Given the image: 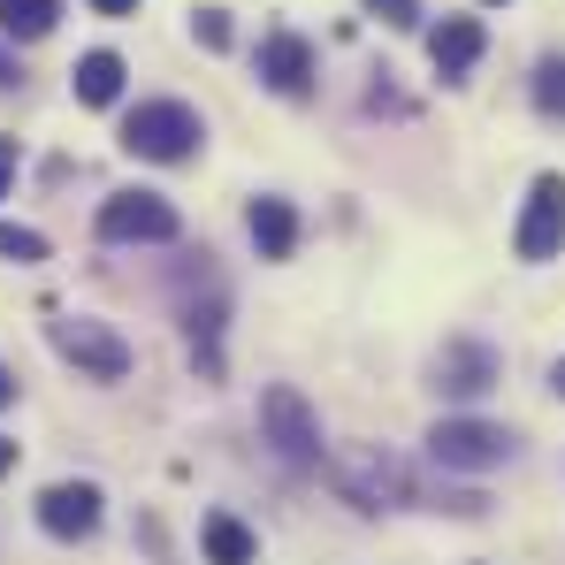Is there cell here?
Listing matches in <instances>:
<instances>
[{"label": "cell", "instance_id": "6da1fadb", "mask_svg": "<svg viewBox=\"0 0 565 565\" xmlns=\"http://www.w3.org/2000/svg\"><path fill=\"white\" fill-rule=\"evenodd\" d=\"M337 489H344L352 504H367V512L420 504V497H428V489L413 481V467H405L397 451H382V444H352V451H337Z\"/></svg>", "mask_w": 565, "mask_h": 565}, {"label": "cell", "instance_id": "7a4b0ae2", "mask_svg": "<svg viewBox=\"0 0 565 565\" xmlns=\"http://www.w3.org/2000/svg\"><path fill=\"white\" fill-rule=\"evenodd\" d=\"M199 115H191L184 99H138L130 115H122V146L138 153V161H161V169H177L199 153Z\"/></svg>", "mask_w": 565, "mask_h": 565}, {"label": "cell", "instance_id": "3957f363", "mask_svg": "<svg viewBox=\"0 0 565 565\" xmlns=\"http://www.w3.org/2000/svg\"><path fill=\"white\" fill-rule=\"evenodd\" d=\"M177 306H184L191 360H199L206 382H214V375H222V313H230V290H222V276L206 268V253L184 260V276H177Z\"/></svg>", "mask_w": 565, "mask_h": 565}, {"label": "cell", "instance_id": "277c9868", "mask_svg": "<svg viewBox=\"0 0 565 565\" xmlns=\"http://www.w3.org/2000/svg\"><path fill=\"white\" fill-rule=\"evenodd\" d=\"M260 436L276 444V459L282 467H321V420H313V405L290 390V382H268L260 390Z\"/></svg>", "mask_w": 565, "mask_h": 565}, {"label": "cell", "instance_id": "5b68a950", "mask_svg": "<svg viewBox=\"0 0 565 565\" xmlns=\"http://www.w3.org/2000/svg\"><path fill=\"white\" fill-rule=\"evenodd\" d=\"M99 245H177V206L161 199V191H115V199H99Z\"/></svg>", "mask_w": 565, "mask_h": 565}, {"label": "cell", "instance_id": "8992f818", "mask_svg": "<svg viewBox=\"0 0 565 565\" xmlns=\"http://www.w3.org/2000/svg\"><path fill=\"white\" fill-rule=\"evenodd\" d=\"M46 344H54L70 367H85L93 382H122V375H130V344H122L107 321H85V313H54V321H46Z\"/></svg>", "mask_w": 565, "mask_h": 565}, {"label": "cell", "instance_id": "52a82bcc", "mask_svg": "<svg viewBox=\"0 0 565 565\" xmlns=\"http://www.w3.org/2000/svg\"><path fill=\"white\" fill-rule=\"evenodd\" d=\"M428 459L444 473H481V467H504V459H512V436H504L497 420H436Z\"/></svg>", "mask_w": 565, "mask_h": 565}, {"label": "cell", "instance_id": "ba28073f", "mask_svg": "<svg viewBox=\"0 0 565 565\" xmlns=\"http://www.w3.org/2000/svg\"><path fill=\"white\" fill-rule=\"evenodd\" d=\"M512 245H520V260H558L565 253V177H535Z\"/></svg>", "mask_w": 565, "mask_h": 565}, {"label": "cell", "instance_id": "9c48e42d", "mask_svg": "<svg viewBox=\"0 0 565 565\" xmlns=\"http://www.w3.org/2000/svg\"><path fill=\"white\" fill-rule=\"evenodd\" d=\"M39 527H46L54 543H85L99 527V489L93 481H54V489L39 497Z\"/></svg>", "mask_w": 565, "mask_h": 565}, {"label": "cell", "instance_id": "30bf717a", "mask_svg": "<svg viewBox=\"0 0 565 565\" xmlns=\"http://www.w3.org/2000/svg\"><path fill=\"white\" fill-rule=\"evenodd\" d=\"M260 85L282 93V99H306V93H313V46H306L298 31L260 39Z\"/></svg>", "mask_w": 565, "mask_h": 565}, {"label": "cell", "instance_id": "8fae6325", "mask_svg": "<svg viewBox=\"0 0 565 565\" xmlns=\"http://www.w3.org/2000/svg\"><path fill=\"white\" fill-rule=\"evenodd\" d=\"M428 375H436L444 397H481V390L497 382V352H489V344H473V337H459V344H444V352H436V367H428Z\"/></svg>", "mask_w": 565, "mask_h": 565}, {"label": "cell", "instance_id": "7c38bea8", "mask_svg": "<svg viewBox=\"0 0 565 565\" xmlns=\"http://www.w3.org/2000/svg\"><path fill=\"white\" fill-rule=\"evenodd\" d=\"M481 46H489V31H481L473 15H444V23L428 31V62H436L444 77H467L473 62H481Z\"/></svg>", "mask_w": 565, "mask_h": 565}, {"label": "cell", "instance_id": "4fadbf2b", "mask_svg": "<svg viewBox=\"0 0 565 565\" xmlns=\"http://www.w3.org/2000/svg\"><path fill=\"white\" fill-rule=\"evenodd\" d=\"M245 230H253L260 260H290V253H298V206H290V199H253Z\"/></svg>", "mask_w": 565, "mask_h": 565}, {"label": "cell", "instance_id": "5bb4252c", "mask_svg": "<svg viewBox=\"0 0 565 565\" xmlns=\"http://www.w3.org/2000/svg\"><path fill=\"white\" fill-rule=\"evenodd\" d=\"M199 543H206V565H253V558H260L253 527L230 520V512H206V520H199Z\"/></svg>", "mask_w": 565, "mask_h": 565}, {"label": "cell", "instance_id": "9a60e30c", "mask_svg": "<svg viewBox=\"0 0 565 565\" xmlns=\"http://www.w3.org/2000/svg\"><path fill=\"white\" fill-rule=\"evenodd\" d=\"M70 85H77V99H85V107H115V99H122V54L93 46V54L70 70Z\"/></svg>", "mask_w": 565, "mask_h": 565}, {"label": "cell", "instance_id": "2e32d148", "mask_svg": "<svg viewBox=\"0 0 565 565\" xmlns=\"http://www.w3.org/2000/svg\"><path fill=\"white\" fill-rule=\"evenodd\" d=\"M62 23V0H0V31L8 39H46Z\"/></svg>", "mask_w": 565, "mask_h": 565}, {"label": "cell", "instance_id": "e0dca14e", "mask_svg": "<svg viewBox=\"0 0 565 565\" xmlns=\"http://www.w3.org/2000/svg\"><path fill=\"white\" fill-rule=\"evenodd\" d=\"M0 260H15V268H39V260H46V237H39V230H15V222H0Z\"/></svg>", "mask_w": 565, "mask_h": 565}, {"label": "cell", "instance_id": "ac0fdd59", "mask_svg": "<svg viewBox=\"0 0 565 565\" xmlns=\"http://www.w3.org/2000/svg\"><path fill=\"white\" fill-rule=\"evenodd\" d=\"M535 107L565 122V62H543V70H535Z\"/></svg>", "mask_w": 565, "mask_h": 565}, {"label": "cell", "instance_id": "d6986e66", "mask_svg": "<svg viewBox=\"0 0 565 565\" xmlns=\"http://www.w3.org/2000/svg\"><path fill=\"white\" fill-rule=\"evenodd\" d=\"M191 39L222 54V46H230V8H199V15H191Z\"/></svg>", "mask_w": 565, "mask_h": 565}, {"label": "cell", "instance_id": "ffe728a7", "mask_svg": "<svg viewBox=\"0 0 565 565\" xmlns=\"http://www.w3.org/2000/svg\"><path fill=\"white\" fill-rule=\"evenodd\" d=\"M367 8H375L390 31H413V23H420V0H367Z\"/></svg>", "mask_w": 565, "mask_h": 565}, {"label": "cell", "instance_id": "44dd1931", "mask_svg": "<svg viewBox=\"0 0 565 565\" xmlns=\"http://www.w3.org/2000/svg\"><path fill=\"white\" fill-rule=\"evenodd\" d=\"M8 177H15V138H0V191H8Z\"/></svg>", "mask_w": 565, "mask_h": 565}, {"label": "cell", "instance_id": "7402d4cb", "mask_svg": "<svg viewBox=\"0 0 565 565\" xmlns=\"http://www.w3.org/2000/svg\"><path fill=\"white\" fill-rule=\"evenodd\" d=\"M99 15H138V0H93Z\"/></svg>", "mask_w": 565, "mask_h": 565}, {"label": "cell", "instance_id": "603a6c76", "mask_svg": "<svg viewBox=\"0 0 565 565\" xmlns=\"http://www.w3.org/2000/svg\"><path fill=\"white\" fill-rule=\"evenodd\" d=\"M15 77H23V70H15V54H0V93H8Z\"/></svg>", "mask_w": 565, "mask_h": 565}, {"label": "cell", "instance_id": "cb8c5ba5", "mask_svg": "<svg viewBox=\"0 0 565 565\" xmlns=\"http://www.w3.org/2000/svg\"><path fill=\"white\" fill-rule=\"evenodd\" d=\"M0 405H15V375L8 367H0Z\"/></svg>", "mask_w": 565, "mask_h": 565}, {"label": "cell", "instance_id": "d4e9b609", "mask_svg": "<svg viewBox=\"0 0 565 565\" xmlns=\"http://www.w3.org/2000/svg\"><path fill=\"white\" fill-rule=\"evenodd\" d=\"M8 467H15V444H8V436H0V473H8Z\"/></svg>", "mask_w": 565, "mask_h": 565}, {"label": "cell", "instance_id": "484cf974", "mask_svg": "<svg viewBox=\"0 0 565 565\" xmlns=\"http://www.w3.org/2000/svg\"><path fill=\"white\" fill-rule=\"evenodd\" d=\"M551 390H558V397H565V360H558V367H551Z\"/></svg>", "mask_w": 565, "mask_h": 565}, {"label": "cell", "instance_id": "4316f807", "mask_svg": "<svg viewBox=\"0 0 565 565\" xmlns=\"http://www.w3.org/2000/svg\"><path fill=\"white\" fill-rule=\"evenodd\" d=\"M489 8H497V0H489Z\"/></svg>", "mask_w": 565, "mask_h": 565}]
</instances>
